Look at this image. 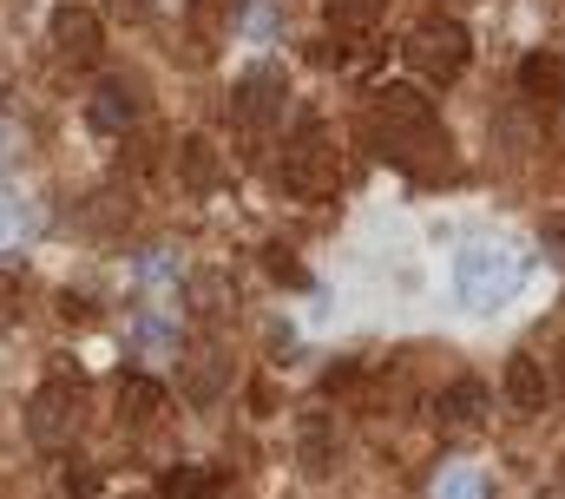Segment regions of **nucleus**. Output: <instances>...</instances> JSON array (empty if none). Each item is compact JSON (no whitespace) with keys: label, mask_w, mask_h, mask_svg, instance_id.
<instances>
[{"label":"nucleus","mask_w":565,"mask_h":499,"mask_svg":"<svg viewBox=\"0 0 565 499\" xmlns=\"http://www.w3.org/2000/svg\"><path fill=\"white\" fill-rule=\"evenodd\" d=\"M178 171H184V184L191 191H217L224 184V158H217V145L211 138H178Z\"/></svg>","instance_id":"nucleus-11"},{"label":"nucleus","mask_w":565,"mask_h":499,"mask_svg":"<svg viewBox=\"0 0 565 499\" xmlns=\"http://www.w3.org/2000/svg\"><path fill=\"white\" fill-rule=\"evenodd\" d=\"M224 381H231V362L211 349V342H198L191 355H184V374H178V387H184V401H198V407H211L217 394H224Z\"/></svg>","instance_id":"nucleus-9"},{"label":"nucleus","mask_w":565,"mask_h":499,"mask_svg":"<svg viewBox=\"0 0 565 499\" xmlns=\"http://www.w3.org/2000/svg\"><path fill=\"white\" fill-rule=\"evenodd\" d=\"M520 93L533 106H565V60L559 53H526L520 60Z\"/></svg>","instance_id":"nucleus-10"},{"label":"nucleus","mask_w":565,"mask_h":499,"mask_svg":"<svg viewBox=\"0 0 565 499\" xmlns=\"http://www.w3.org/2000/svg\"><path fill=\"white\" fill-rule=\"evenodd\" d=\"M342 60H349V53H342V40H335V46H329V40L316 46V66H342Z\"/></svg>","instance_id":"nucleus-21"},{"label":"nucleus","mask_w":565,"mask_h":499,"mask_svg":"<svg viewBox=\"0 0 565 499\" xmlns=\"http://www.w3.org/2000/svg\"><path fill=\"white\" fill-rule=\"evenodd\" d=\"M296 447H302V474H309V480H329V474H335V434H329L322 414L302 421V440H296Z\"/></svg>","instance_id":"nucleus-15"},{"label":"nucleus","mask_w":565,"mask_h":499,"mask_svg":"<svg viewBox=\"0 0 565 499\" xmlns=\"http://www.w3.org/2000/svg\"><path fill=\"white\" fill-rule=\"evenodd\" d=\"M434 499H480V480H473V474H440Z\"/></svg>","instance_id":"nucleus-20"},{"label":"nucleus","mask_w":565,"mask_h":499,"mask_svg":"<svg viewBox=\"0 0 565 499\" xmlns=\"http://www.w3.org/2000/svg\"><path fill=\"white\" fill-rule=\"evenodd\" d=\"M388 13V0H329V26L335 33H369Z\"/></svg>","instance_id":"nucleus-17"},{"label":"nucleus","mask_w":565,"mask_h":499,"mask_svg":"<svg viewBox=\"0 0 565 499\" xmlns=\"http://www.w3.org/2000/svg\"><path fill=\"white\" fill-rule=\"evenodd\" d=\"M224 487V474H211V467H178V474H164V499H211Z\"/></svg>","instance_id":"nucleus-18"},{"label":"nucleus","mask_w":565,"mask_h":499,"mask_svg":"<svg viewBox=\"0 0 565 499\" xmlns=\"http://www.w3.org/2000/svg\"><path fill=\"white\" fill-rule=\"evenodd\" d=\"M264 269H270V276H277V283H296V289H302V283H309V269H302V263H296V256H289V250H264Z\"/></svg>","instance_id":"nucleus-19"},{"label":"nucleus","mask_w":565,"mask_h":499,"mask_svg":"<svg viewBox=\"0 0 565 499\" xmlns=\"http://www.w3.org/2000/svg\"><path fill=\"white\" fill-rule=\"evenodd\" d=\"M362 125H369V138H375V151L395 164V171H440L447 164V131L434 119V106H427L422 86H375L369 93V106H362Z\"/></svg>","instance_id":"nucleus-1"},{"label":"nucleus","mask_w":565,"mask_h":499,"mask_svg":"<svg viewBox=\"0 0 565 499\" xmlns=\"http://www.w3.org/2000/svg\"><path fill=\"white\" fill-rule=\"evenodd\" d=\"M507 401H513L520 414H540V407L553 401V381H546V369H540L533 355H513V362H507Z\"/></svg>","instance_id":"nucleus-12"},{"label":"nucleus","mask_w":565,"mask_h":499,"mask_svg":"<svg viewBox=\"0 0 565 499\" xmlns=\"http://www.w3.org/2000/svg\"><path fill=\"white\" fill-rule=\"evenodd\" d=\"M184 289H191V316H198V322H217V316L237 302V289H231V276H224V269H191V283H184Z\"/></svg>","instance_id":"nucleus-13"},{"label":"nucleus","mask_w":565,"mask_h":499,"mask_svg":"<svg viewBox=\"0 0 565 499\" xmlns=\"http://www.w3.org/2000/svg\"><path fill=\"white\" fill-rule=\"evenodd\" d=\"M73 427H79V381L53 374V381L26 401V434H33V447H66Z\"/></svg>","instance_id":"nucleus-5"},{"label":"nucleus","mask_w":565,"mask_h":499,"mask_svg":"<svg viewBox=\"0 0 565 499\" xmlns=\"http://www.w3.org/2000/svg\"><path fill=\"white\" fill-rule=\"evenodd\" d=\"M60 316H66V322H86V316H93V302H79V296H66V302H60Z\"/></svg>","instance_id":"nucleus-22"},{"label":"nucleus","mask_w":565,"mask_h":499,"mask_svg":"<svg viewBox=\"0 0 565 499\" xmlns=\"http://www.w3.org/2000/svg\"><path fill=\"white\" fill-rule=\"evenodd\" d=\"M282 93H289V79H282V66H250L237 86H231V119L244 125V131H270L282 119Z\"/></svg>","instance_id":"nucleus-6"},{"label":"nucleus","mask_w":565,"mask_h":499,"mask_svg":"<svg viewBox=\"0 0 565 499\" xmlns=\"http://www.w3.org/2000/svg\"><path fill=\"white\" fill-rule=\"evenodd\" d=\"M158 407H164V381H151V374H126V381H119V421L139 427Z\"/></svg>","instance_id":"nucleus-16"},{"label":"nucleus","mask_w":565,"mask_h":499,"mask_svg":"<svg viewBox=\"0 0 565 499\" xmlns=\"http://www.w3.org/2000/svg\"><path fill=\"white\" fill-rule=\"evenodd\" d=\"M480 414H487V387H480V381H454V387L434 401V421H440V427H473Z\"/></svg>","instance_id":"nucleus-14"},{"label":"nucleus","mask_w":565,"mask_h":499,"mask_svg":"<svg viewBox=\"0 0 565 499\" xmlns=\"http://www.w3.org/2000/svg\"><path fill=\"white\" fill-rule=\"evenodd\" d=\"M402 60L422 79H434V86H454L467 73V60H473V40H467V26L454 13H427V20H415V33L402 40Z\"/></svg>","instance_id":"nucleus-3"},{"label":"nucleus","mask_w":565,"mask_h":499,"mask_svg":"<svg viewBox=\"0 0 565 499\" xmlns=\"http://www.w3.org/2000/svg\"><path fill=\"white\" fill-rule=\"evenodd\" d=\"M282 191L289 198H329L335 191V138H329V125L316 119V113H302L296 131H289V145H282V164H277Z\"/></svg>","instance_id":"nucleus-2"},{"label":"nucleus","mask_w":565,"mask_h":499,"mask_svg":"<svg viewBox=\"0 0 565 499\" xmlns=\"http://www.w3.org/2000/svg\"><path fill=\"white\" fill-rule=\"evenodd\" d=\"M132 119H139V93H132V79H99L93 99H86V125H93L99 138H126V125Z\"/></svg>","instance_id":"nucleus-8"},{"label":"nucleus","mask_w":565,"mask_h":499,"mask_svg":"<svg viewBox=\"0 0 565 499\" xmlns=\"http://www.w3.org/2000/svg\"><path fill=\"white\" fill-rule=\"evenodd\" d=\"M513 283H520V263L500 244H467L460 263H454V289H460L467 309H500L513 296Z\"/></svg>","instance_id":"nucleus-4"},{"label":"nucleus","mask_w":565,"mask_h":499,"mask_svg":"<svg viewBox=\"0 0 565 499\" xmlns=\"http://www.w3.org/2000/svg\"><path fill=\"white\" fill-rule=\"evenodd\" d=\"M53 53H60V60H73V66H93V60L106 53L99 20H93L86 7H60V13H53Z\"/></svg>","instance_id":"nucleus-7"}]
</instances>
